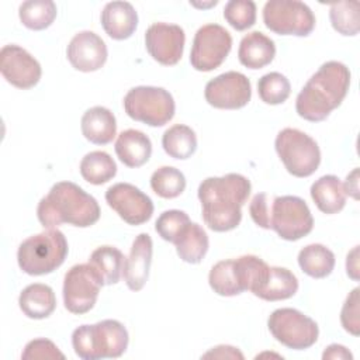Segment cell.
Masks as SVG:
<instances>
[{
	"label": "cell",
	"mask_w": 360,
	"mask_h": 360,
	"mask_svg": "<svg viewBox=\"0 0 360 360\" xmlns=\"http://www.w3.org/2000/svg\"><path fill=\"white\" fill-rule=\"evenodd\" d=\"M184 42V31L177 24L155 22L145 32V45L149 55L165 66H173L181 59Z\"/></svg>",
	"instance_id": "16"
},
{
	"label": "cell",
	"mask_w": 360,
	"mask_h": 360,
	"mask_svg": "<svg viewBox=\"0 0 360 360\" xmlns=\"http://www.w3.org/2000/svg\"><path fill=\"white\" fill-rule=\"evenodd\" d=\"M18 305L22 314L31 319L48 318L56 308L55 292L46 284H30L21 291Z\"/></svg>",
	"instance_id": "24"
},
{
	"label": "cell",
	"mask_w": 360,
	"mask_h": 360,
	"mask_svg": "<svg viewBox=\"0 0 360 360\" xmlns=\"http://www.w3.org/2000/svg\"><path fill=\"white\" fill-rule=\"evenodd\" d=\"M152 238L148 233H139L134 239L122 270L124 281L129 290L139 291L146 284L152 262Z\"/></svg>",
	"instance_id": "18"
},
{
	"label": "cell",
	"mask_w": 360,
	"mask_h": 360,
	"mask_svg": "<svg viewBox=\"0 0 360 360\" xmlns=\"http://www.w3.org/2000/svg\"><path fill=\"white\" fill-rule=\"evenodd\" d=\"M0 72L10 84L22 90L34 87L42 75L39 62L24 48L14 44L1 48Z\"/></svg>",
	"instance_id": "15"
},
{
	"label": "cell",
	"mask_w": 360,
	"mask_h": 360,
	"mask_svg": "<svg viewBox=\"0 0 360 360\" xmlns=\"http://www.w3.org/2000/svg\"><path fill=\"white\" fill-rule=\"evenodd\" d=\"M150 187L162 198H176L186 188V177L176 167L162 166L152 173Z\"/></svg>",
	"instance_id": "32"
},
{
	"label": "cell",
	"mask_w": 360,
	"mask_h": 360,
	"mask_svg": "<svg viewBox=\"0 0 360 360\" xmlns=\"http://www.w3.org/2000/svg\"><path fill=\"white\" fill-rule=\"evenodd\" d=\"M115 173L117 165L114 159L103 150H93L80 162V174L90 184H104L110 181Z\"/></svg>",
	"instance_id": "30"
},
{
	"label": "cell",
	"mask_w": 360,
	"mask_h": 360,
	"mask_svg": "<svg viewBox=\"0 0 360 360\" xmlns=\"http://www.w3.org/2000/svg\"><path fill=\"white\" fill-rule=\"evenodd\" d=\"M311 197L323 214H336L346 204V190L338 176L326 174L315 180L311 186Z\"/></svg>",
	"instance_id": "23"
},
{
	"label": "cell",
	"mask_w": 360,
	"mask_h": 360,
	"mask_svg": "<svg viewBox=\"0 0 360 360\" xmlns=\"http://www.w3.org/2000/svg\"><path fill=\"white\" fill-rule=\"evenodd\" d=\"M267 326L273 338L288 349L311 347L319 335L316 322L294 308H278L271 312Z\"/></svg>",
	"instance_id": "9"
},
{
	"label": "cell",
	"mask_w": 360,
	"mask_h": 360,
	"mask_svg": "<svg viewBox=\"0 0 360 360\" xmlns=\"http://www.w3.org/2000/svg\"><path fill=\"white\" fill-rule=\"evenodd\" d=\"M80 128L84 138L91 143L107 145L117 134V121L108 108L96 105L83 114Z\"/></svg>",
	"instance_id": "22"
},
{
	"label": "cell",
	"mask_w": 360,
	"mask_h": 360,
	"mask_svg": "<svg viewBox=\"0 0 360 360\" xmlns=\"http://www.w3.org/2000/svg\"><path fill=\"white\" fill-rule=\"evenodd\" d=\"M37 215L46 229L58 228L62 224L87 228L98 221L100 207L97 200L77 184L59 181L41 198Z\"/></svg>",
	"instance_id": "3"
},
{
	"label": "cell",
	"mask_w": 360,
	"mask_h": 360,
	"mask_svg": "<svg viewBox=\"0 0 360 360\" xmlns=\"http://www.w3.org/2000/svg\"><path fill=\"white\" fill-rule=\"evenodd\" d=\"M69 252L65 235L51 228L25 239L17 250L20 269L30 276L49 274L66 259Z\"/></svg>",
	"instance_id": "5"
},
{
	"label": "cell",
	"mask_w": 360,
	"mask_h": 360,
	"mask_svg": "<svg viewBox=\"0 0 360 360\" xmlns=\"http://www.w3.org/2000/svg\"><path fill=\"white\" fill-rule=\"evenodd\" d=\"M190 222L191 221L184 211L167 210L158 217L155 222V229L162 239L174 243L179 235Z\"/></svg>",
	"instance_id": "37"
},
{
	"label": "cell",
	"mask_w": 360,
	"mask_h": 360,
	"mask_svg": "<svg viewBox=\"0 0 360 360\" xmlns=\"http://www.w3.org/2000/svg\"><path fill=\"white\" fill-rule=\"evenodd\" d=\"M298 264L307 276L323 278L329 276L335 267V255L321 243H311L300 250Z\"/></svg>",
	"instance_id": "27"
},
{
	"label": "cell",
	"mask_w": 360,
	"mask_h": 360,
	"mask_svg": "<svg viewBox=\"0 0 360 360\" xmlns=\"http://www.w3.org/2000/svg\"><path fill=\"white\" fill-rule=\"evenodd\" d=\"M128 330L115 319L82 325L72 333L75 353L83 360L120 357L128 347Z\"/></svg>",
	"instance_id": "4"
},
{
	"label": "cell",
	"mask_w": 360,
	"mask_h": 360,
	"mask_svg": "<svg viewBox=\"0 0 360 360\" xmlns=\"http://www.w3.org/2000/svg\"><path fill=\"white\" fill-rule=\"evenodd\" d=\"M124 110L135 121L149 127H163L174 115L173 96L163 87L136 86L124 97Z\"/></svg>",
	"instance_id": "7"
},
{
	"label": "cell",
	"mask_w": 360,
	"mask_h": 360,
	"mask_svg": "<svg viewBox=\"0 0 360 360\" xmlns=\"http://www.w3.org/2000/svg\"><path fill=\"white\" fill-rule=\"evenodd\" d=\"M204 97L215 108L238 110L250 101V82L240 72H225L205 84Z\"/></svg>",
	"instance_id": "13"
},
{
	"label": "cell",
	"mask_w": 360,
	"mask_h": 360,
	"mask_svg": "<svg viewBox=\"0 0 360 360\" xmlns=\"http://www.w3.org/2000/svg\"><path fill=\"white\" fill-rule=\"evenodd\" d=\"M22 360H35V359H46V360H56L65 359V354L58 349V346L48 339L39 338L28 342L24 347V352L21 354Z\"/></svg>",
	"instance_id": "39"
},
{
	"label": "cell",
	"mask_w": 360,
	"mask_h": 360,
	"mask_svg": "<svg viewBox=\"0 0 360 360\" xmlns=\"http://www.w3.org/2000/svg\"><path fill=\"white\" fill-rule=\"evenodd\" d=\"M346 271L354 281L359 280V246H354L346 257Z\"/></svg>",
	"instance_id": "43"
},
{
	"label": "cell",
	"mask_w": 360,
	"mask_h": 360,
	"mask_svg": "<svg viewBox=\"0 0 360 360\" xmlns=\"http://www.w3.org/2000/svg\"><path fill=\"white\" fill-rule=\"evenodd\" d=\"M107 204L129 225H142L153 214L152 200L129 183H117L105 191Z\"/></svg>",
	"instance_id": "14"
},
{
	"label": "cell",
	"mask_w": 360,
	"mask_h": 360,
	"mask_svg": "<svg viewBox=\"0 0 360 360\" xmlns=\"http://www.w3.org/2000/svg\"><path fill=\"white\" fill-rule=\"evenodd\" d=\"M208 283L218 295L233 297L242 294L233 267V259L221 260L214 264L208 274Z\"/></svg>",
	"instance_id": "34"
},
{
	"label": "cell",
	"mask_w": 360,
	"mask_h": 360,
	"mask_svg": "<svg viewBox=\"0 0 360 360\" xmlns=\"http://www.w3.org/2000/svg\"><path fill=\"white\" fill-rule=\"evenodd\" d=\"M103 281L89 263L72 266L63 278L65 308L76 315L89 312L98 297Z\"/></svg>",
	"instance_id": "11"
},
{
	"label": "cell",
	"mask_w": 360,
	"mask_h": 360,
	"mask_svg": "<svg viewBox=\"0 0 360 360\" xmlns=\"http://www.w3.org/2000/svg\"><path fill=\"white\" fill-rule=\"evenodd\" d=\"M276 55L274 41L260 31L246 34L238 49L239 62L248 69H262L267 66Z\"/></svg>",
	"instance_id": "21"
},
{
	"label": "cell",
	"mask_w": 360,
	"mask_h": 360,
	"mask_svg": "<svg viewBox=\"0 0 360 360\" xmlns=\"http://www.w3.org/2000/svg\"><path fill=\"white\" fill-rule=\"evenodd\" d=\"M359 169H354L350 174H347L346 177V181L343 183L345 186V190H346V194H350L354 200H359Z\"/></svg>",
	"instance_id": "44"
},
{
	"label": "cell",
	"mask_w": 360,
	"mask_h": 360,
	"mask_svg": "<svg viewBox=\"0 0 360 360\" xmlns=\"http://www.w3.org/2000/svg\"><path fill=\"white\" fill-rule=\"evenodd\" d=\"M118 159L128 167L145 165L152 155V142L148 135L138 129L122 131L114 145Z\"/></svg>",
	"instance_id": "20"
},
{
	"label": "cell",
	"mask_w": 360,
	"mask_h": 360,
	"mask_svg": "<svg viewBox=\"0 0 360 360\" xmlns=\"http://www.w3.org/2000/svg\"><path fill=\"white\" fill-rule=\"evenodd\" d=\"M359 287L353 288L352 292L346 297V301L342 307L340 312V322L346 332L352 333L353 336H359L360 333V311H359Z\"/></svg>",
	"instance_id": "38"
},
{
	"label": "cell",
	"mask_w": 360,
	"mask_h": 360,
	"mask_svg": "<svg viewBox=\"0 0 360 360\" xmlns=\"http://www.w3.org/2000/svg\"><path fill=\"white\" fill-rule=\"evenodd\" d=\"M243 359V354L233 346L228 345H219L212 347L210 352L202 354V359Z\"/></svg>",
	"instance_id": "41"
},
{
	"label": "cell",
	"mask_w": 360,
	"mask_h": 360,
	"mask_svg": "<svg viewBox=\"0 0 360 360\" xmlns=\"http://www.w3.org/2000/svg\"><path fill=\"white\" fill-rule=\"evenodd\" d=\"M101 25L110 38L122 41L135 32L138 14L128 1H110L101 11Z\"/></svg>",
	"instance_id": "19"
},
{
	"label": "cell",
	"mask_w": 360,
	"mask_h": 360,
	"mask_svg": "<svg viewBox=\"0 0 360 360\" xmlns=\"http://www.w3.org/2000/svg\"><path fill=\"white\" fill-rule=\"evenodd\" d=\"M274 148L287 172L295 177L314 174L321 163L318 143L297 128L281 129L276 136Z\"/></svg>",
	"instance_id": "6"
},
{
	"label": "cell",
	"mask_w": 360,
	"mask_h": 360,
	"mask_svg": "<svg viewBox=\"0 0 360 360\" xmlns=\"http://www.w3.org/2000/svg\"><path fill=\"white\" fill-rule=\"evenodd\" d=\"M263 22L278 35L307 37L315 27V15L302 1L270 0L263 7Z\"/></svg>",
	"instance_id": "10"
},
{
	"label": "cell",
	"mask_w": 360,
	"mask_h": 360,
	"mask_svg": "<svg viewBox=\"0 0 360 360\" xmlns=\"http://www.w3.org/2000/svg\"><path fill=\"white\" fill-rule=\"evenodd\" d=\"M232 48L231 34L218 24H205L194 35L190 63L198 72H211L222 65Z\"/></svg>",
	"instance_id": "12"
},
{
	"label": "cell",
	"mask_w": 360,
	"mask_h": 360,
	"mask_svg": "<svg viewBox=\"0 0 360 360\" xmlns=\"http://www.w3.org/2000/svg\"><path fill=\"white\" fill-rule=\"evenodd\" d=\"M125 257L114 246H100L90 255L89 264L96 270L104 285L117 284L122 276Z\"/></svg>",
	"instance_id": "25"
},
{
	"label": "cell",
	"mask_w": 360,
	"mask_h": 360,
	"mask_svg": "<svg viewBox=\"0 0 360 360\" xmlns=\"http://www.w3.org/2000/svg\"><path fill=\"white\" fill-rule=\"evenodd\" d=\"M179 257L191 264L200 263L208 250V235L195 222H190L174 242Z\"/></svg>",
	"instance_id": "26"
},
{
	"label": "cell",
	"mask_w": 360,
	"mask_h": 360,
	"mask_svg": "<svg viewBox=\"0 0 360 360\" xmlns=\"http://www.w3.org/2000/svg\"><path fill=\"white\" fill-rule=\"evenodd\" d=\"M162 146L173 159H188L197 149L195 132L187 125L176 124L165 131Z\"/></svg>",
	"instance_id": "29"
},
{
	"label": "cell",
	"mask_w": 360,
	"mask_h": 360,
	"mask_svg": "<svg viewBox=\"0 0 360 360\" xmlns=\"http://www.w3.org/2000/svg\"><path fill=\"white\" fill-rule=\"evenodd\" d=\"M359 7V1L333 3L329 8V18L333 30L346 37L357 35L360 28Z\"/></svg>",
	"instance_id": "33"
},
{
	"label": "cell",
	"mask_w": 360,
	"mask_h": 360,
	"mask_svg": "<svg viewBox=\"0 0 360 360\" xmlns=\"http://www.w3.org/2000/svg\"><path fill=\"white\" fill-rule=\"evenodd\" d=\"M250 181L239 173L207 177L198 186V200L205 225L215 232L235 229L242 219V207L250 194Z\"/></svg>",
	"instance_id": "1"
},
{
	"label": "cell",
	"mask_w": 360,
	"mask_h": 360,
	"mask_svg": "<svg viewBox=\"0 0 360 360\" xmlns=\"http://www.w3.org/2000/svg\"><path fill=\"white\" fill-rule=\"evenodd\" d=\"M349 86V68L338 60L325 62L298 93L295 100L297 114L311 122L323 121L342 104Z\"/></svg>",
	"instance_id": "2"
},
{
	"label": "cell",
	"mask_w": 360,
	"mask_h": 360,
	"mask_svg": "<svg viewBox=\"0 0 360 360\" xmlns=\"http://www.w3.org/2000/svg\"><path fill=\"white\" fill-rule=\"evenodd\" d=\"M298 290V280L292 271L285 267L271 266L269 277L256 297L266 301H281L291 298Z\"/></svg>",
	"instance_id": "28"
},
{
	"label": "cell",
	"mask_w": 360,
	"mask_h": 360,
	"mask_svg": "<svg viewBox=\"0 0 360 360\" xmlns=\"http://www.w3.org/2000/svg\"><path fill=\"white\" fill-rule=\"evenodd\" d=\"M322 359L326 360V359H333V360H352L353 359V354L342 345H338V343H332L329 345L325 352L322 353Z\"/></svg>",
	"instance_id": "42"
},
{
	"label": "cell",
	"mask_w": 360,
	"mask_h": 360,
	"mask_svg": "<svg viewBox=\"0 0 360 360\" xmlns=\"http://www.w3.org/2000/svg\"><path fill=\"white\" fill-rule=\"evenodd\" d=\"M270 200H271V197L269 194L259 193L252 198L250 205H249V212H250L253 222L263 229H269Z\"/></svg>",
	"instance_id": "40"
},
{
	"label": "cell",
	"mask_w": 360,
	"mask_h": 360,
	"mask_svg": "<svg viewBox=\"0 0 360 360\" xmlns=\"http://www.w3.org/2000/svg\"><path fill=\"white\" fill-rule=\"evenodd\" d=\"M68 60L80 72H96L104 66L108 52L107 45L93 31H80L69 42Z\"/></svg>",
	"instance_id": "17"
},
{
	"label": "cell",
	"mask_w": 360,
	"mask_h": 360,
	"mask_svg": "<svg viewBox=\"0 0 360 360\" xmlns=\"http://www.w3.org/2000/svg\"><path fill=\"white\" fill-rule=\"evenodd\" d=\"M56 4L52 0H28L21 3L18 17L24 27L41 31L48 28L56 18Z\"/></svg>",
	"instance_id": "31"
},
{
	"label": "cell",
	"mask_w": 360,
	"mask_h": 360,
	"mask_svg": "<svg viewBox=\"0 0 360 360\" xmlns=\"http://www.w3.org/2000/svg\"><path fill=\"white\" fill-rule=\"evenodd\" d=\"M257 93L263 103L277 105L288 98L291 93V84L284 75L278 72H270L259 79Z\"/></svg>",
	"instance_id": "35"
},
{
	"label": "cell",
	"mask_w": 360,
	"mask_h": 360,
	"mask_svg": "<svg viewBox=\"0 0 360 360\" xmlns=\"http://www.w3.org/2000/svg\"><path fill=\"white\" fill-rule=\"evenodd\" d=\"M314 228V218L307 202L297 195H281L270 200L269 229L284 240H298Z\"/></svg>",
	"instance_id": "8"
},
{
	"label": "cell",
	"mask_w": 360,
	"mask_h": 360,
	"mask_svg": "<svg viewBox=\"0 0 360 360\" xmlns=\"http://www.w3.org/2000/svg\"><path fill=\"white\" fill-rule=\"evenodd\" d=\"M224 18L236 31L248 30L256 22V4L252 0H229L224 7Z\"/></svg>",
	"instance_id": "36"
}]
</instances>
